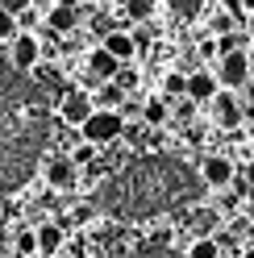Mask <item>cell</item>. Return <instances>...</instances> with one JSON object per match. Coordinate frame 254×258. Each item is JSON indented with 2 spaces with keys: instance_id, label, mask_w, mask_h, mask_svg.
<instances>
[{
  "instance_id": "6da1fadb",
  "label": "cell",
  "mask_w": 254,
  "mask_h": 258,
  "mask_svg": "<svg viewBox=\"0 0 254 258\" xmlns=\"http://www.w3.org/2000/svg\"><path fill=\"white\" fill-rule=\"evenodd\" d=\"M183 183H179V167L167 163V158H146L121 175V179L108 187L104 204H113V213H130V217H146L158 213L163 204L179 200Z\"/></svg>"
},
{
  "instance_id": "7a4b0ae2",
  "label": "cell",
  "mask_w": 254,
  "mask_h": 258,
  "mask_svg": "<svg viewBox=\"0 0 254 258\" xmlns=\"http://www.w3.org/2000/svg\"><path fill=\"white\" fill-rule=\"evenodd\" d=\"M125 129V117L117 108H92V117L79 125V134H84V142H92V146H108V142H117Z\"/></svg>"
},
{
  "instance_id": "3957f363",
  "label": "cell",
  "mask_w": 254,
  "mask_h": 258,
  "mask_svg": "<svg viewBox=\"0 0 254 258\" xmlns=\"http://www.w3.org/2000/svg\"><path fill=\"white\" fill-rule=\"evenodd\" d=\"M217 84L221 88H246V79H250V58H246V50H229V54H221L217 58Z\"/></svg>"
},
{
  "instance_id": "277c9868",
  "label": "cell",
  "mask_w": 254,
  "mask_h": 258,
  "mask_svg": "<svg viewBox=\"0 0 254 258\" xmlns=\"http://www.w3.org/2000/svg\"><path fill=\"white\" fill-rule=\"evenodd\" d=\"M92 108H96V100H92L84 88H71V92H62V100H58V117L79 129V125L92 117Z\"/></svg>"
},
{
  "instance_id": "5b68a950",
  "label": "cell",
  "mask_w": 254,
  "mask_h": 258,
  "mask_svg": "<svg viewBox=\"0 0 254 258\" xmlns=\"http://www.w3.org/2000/svg\"><path fill=\"white\" fill-rule=\"evenodd\" d=\"M209 104H213V117H217V125H221V129H237V125L246 121V104L237 100L229 88H225V92H217Z\"/></svg>"
},
{
  "instance_id": "8992f818",
  "label": "cell",
  "mask_w": 254,
  "mask_h": 258,
  "mask_svg": "<svg viewBox=\"0 0 254 258\" xmlns=\"http://www.w3.org/2000/svg\"><path fill=\"white\" fill-rule=\"evenodd\" d=\"M9 62H13V71H34L42 62V42L34 34H17L13 38V50H9Z\"/></svg>"
},
{
  "instance_id": "52a82bcc",
  "label": "cell",
  "mask_w": 254,
  "mask_h": 258,
  "mask_svg": "<svg viewBox=\"0 0 254 258\" xmlns=\"http://www.w3.org/2000/svg\"><path fill=\"white\" fill-rule=\"evenodd\" d=\"M46 183H50L54 191H71L79 183V167L71 163V154H58L46 163Z\"/></svg>"
},
{
  "instance_id": "ba28073f",
  "label": "cell",
  "mask_w": 254,
  "mask_h": 258,
  "mask_svg": "<svg viewBox=\"0 0 254 258\" xmlns=\"http://www.w3.org/2000/svg\"><path fill=\"white\" fill-rule=\"evenodd\" d=\"M233 175H237V167L229 163L225 154H209V158L200 163V179L209 183V187H229Z\"/></svg>"
},
{
  "instance_id": "9c48e42d",
  "label": "cell",
  "mask_w": 254,
  "mask_h": 258,
  "mask_svg": "<svg viewBox=\"0 0 254 258\" xmlns=\"http://www.w3.org/2000/svg\"><path fill=\"white\" fill-rule=\"evenodd\" d=\"M100 46H104V50L113 54L117 62H130V58L138 54V42H134V34H130V29H108Z\"/></svg>"
},
{
  "instance_id": "30bf717a",
  "label": "cell",
  "mask_w": 254,
  "mask_h": 258,
  "mask_svg": "<svg viewBox=\"0 0 254 258\" xmlns=\"http://www.w3.org/2000/svg\"><path fill=\"white\" fill-rule=\"evenodd\" d=\"M217 92H221V84H217V75H213V71H192V75H187V100L209 104Z\"/></svg>"
},
{
  "instance_id": "8fae6325",
  "label": "cell",
  "mask_w": 254,
  "mask_h": 258,
  "mask_svg": "<svg viewBox=\"0 0 254 258\" xmlns=\"http://www.w3.org/2000/svg\"><path fill=\"white\" fill-rule=\"evenodd\" d=\"M38 254L42 258H54V254H62V241H67V237H62V225L58 221H46V225H38Z\"/></svg>"
},
{
  "instance_id": "7c38bea8",
  "label": "cell",
  "mask_w": 254,
  "mask_h": 258,
  "mask_svg": "<svg viewBox=\"0 0 254 258\" xmlns=\"http://www.w3.org/2000/svg\"><path fill=\"white\" fill-rule=\"evenodd\" d=\"M117 67H121V62L108 54L104 46H96V50L88 54V75H92V79H100V84H108V79L117 75Z\"/></svg>"
},
{
  "instance_id": "4fadbf2b",
  "label": "cell",
  "mask_w": 254,
  "mask_h": 258,
  "mask_svg": "<svg viewBox=\"0 0 254 258\" xmlns=\"http://www.w3.org/2000/svg\"><path fill=\"white\" fill-rule=\"evenodd\" d=\"M75 5H54L50 13H46V25H50V34H71L75 29Z\"/></svg>"
},
{
  "instance_id": "5bb4252c",
  "label": "cell",
  "mask_w": 254,
  "mask_h": 258,
  "mask_svg": "<svg viewBox=\"0 0 254 258\" xmlns=\"http://www.w3.org/2000/svg\"><path fill=\"white\" fill-rule=\"evenodd\" d=\"M142 121H146V125H167L171 121V104L163 100V96L146 100V104H142Z\"/></svg>"
},
{
  "instance_id": "9a60e30c",
  "label": "cell",
  "mask_w": 254,
  "mask_h": 258,
  "mask_svg": "<svg viewBox=\"0 0 254 258\" xmlns=\"http://www.w3.org/2000/svg\"><path fill=\"white\" fill-rule=\"evenodd\" d=\"M217 221H221V213H217V208H209V204H204V208H196V213L187 217V225H192V229H196V237H213L209 229H213Z\"/></svg>"
},
{
  "instance_id": "2e32d148",
  "label": "cell",
  "mask_w": 254,
  "mask_h": 258,
  "mask_svg": "<svg viewBox=\"0 0 254 258\" xmlns=\"http://www.w3.org/2000/svg\"><path fill=\"white\" fill-rule=\"evenodd\" d=\"M150 13H154V0H125V25L150 21Z\"/></svg>"
},
{
  "instance_id": "e0dca14e",
  "label": "cell",
  "mask_w": 254,
  "mask_h": 258,
  "mask_svg": "<svg viewBox=\"0 0 254 258\" xmlns=\"http://www.w3.org/2000/svg\"><path fill=\"white\" fill-rule=\"evenodd\" d=\"M187 258H221V241L217 237H192Z\"/></svg>"
},
{
  "instance_id": "ac0fdd59",
  "label": "cell",
  "mask_w": 254,
  "mask_h": 258,
  "mask_svg": "<svg viewBox=\"0 0 254 258\" xmlns=\"http://www.w3.org/2000/svg\"><path fill=\"white\" fill-rule=\"evenodd\" d=\"M167 9L175 13V17H183V21H192V17H200L204 0H167Z\"/></svg>"
},
{
  "instance_id": "d6986e66",
  "label": "cell",
  "mask_w": 254,
  "mask_h": 258,
  "mask_svg": "<svg viewBox=\"0 0 254 258\" xmlns=\"http://www.w3.org/2000/svg\"><path fill=\"white\" fill-rule=\"evenodd\" d=\"M21 29H17V13H9V9H0V42H13Z\"/></svg>"
},
{
  "instance_id": "ffe728a7",
  "label": "cell",
  "mask_w": 254,
  "mask_h": 258,
  "mask_svg": "<svg viewBox=\"0 0 254 258\" xmlns=\"http://www.w3.org/2000/svg\"><path fill=\"white\" fill-rule=\"evenodd\" d=\"M163 92H167V96H187V75H183V71H171V75L163 79Z\"/></svg>"
},
{
  "instance_id": "44dd1931",
  "label": "cell",
  "mask_w": 254,
  "mask_h": 258,
  "mask_svg": "<svg viewBox=\"0 0 254 258\" xmlns=\"http://www.w3.org/2000/svg\"><path fill=\"white\" fill-rule=\"evenodd\" d=\"M96 150H100V146L84 142V146H75V150H71V163H75V167H92V163H96Z\"/></svg>"
},
{
  "instance_id": "7402d4cb",
  "label": "cell",
  "mask_w": 254,
  "mask_h": 258,
  "mask_svg": "<svg viewBox=\"0 0 254 258\" xmlns=\"http://www.w3.org/2000/svg\"><path fill=\"white\" fill-rule=\"evenodd\" d=\"M113 84H117L121 92H130V88L138 84V71L130 67V62H121V67H117V75H113Z\"/></svg>"
},
{
  "instance_id": "603a6c76",
  "label": "cell",
  "mask_w": 254,
  "mask_h": 258,
  "mask_svg": "<svg viewBox=\"0 0 254 258\" xmlns=\"http://www.w3.org/2000/svg\"><path fill=\"white\" fill-rule=\"evenodd\" d=\"M17 254H38V233L34 229H21L17 233Z\"/></svg>"
},
{
  "instance_id": "cb8c5ba5",
  "label": "cell",
  "mask_w": 254,
  "mask_h": 258,
  "mask_svg": "<svg viewBox=\"0 0 254 258\" xmlns=\"http://www.w3.org/2000/svg\"><path fill=\"white\" fill-rule=\"evenodd\" d=\"M100 104H104V108H113V104H125V92L113 84V79H108V88L100 92Z\"/></svg>"
},
{
  "instance_id": "d4e9b609",
  "label": "cell",
  "mask_w": 254,
  "mask_h": 258,
  "mask_svg": "<svg viewBox=\"0 0 254 258\" xmlns=\"http://www.w3.org/2000/svg\"><path fill=\"white\" fill-rule=\"evenodd\" d=\"M29 5H34V0H0V9H9V13H29Z\"/></svg>"
},
{
  "instance_id": "484cf974",
  "label": "cell",
  "mask_w": 254,
  "mask_h": 258,
  "mask_svg": "<svg viewBox=\"0 0 254 258\" xmlns=\"http://www.w3.org/2000/svg\"><path fill=\"white\" fill-rule=\"evenodd\" d=\"M221 9H225L229 13V17L237 21V17H242V0H221Z\"/></svg>"
},
{
  "instance_id": "4316f807",
  "label": "cell",
  "mask_w": 254,
  "mask_h": 258,
  "mask_svg": "<svg viewBox=\"0 0 254 258\" xmlns=\"http://www.w3.org/2000/svg\"><path fill=\"white\" fill-rule=\"evenodd\" d=\"M242 21H246V38L254 42V13H246V17H242Z\"/></svg>"
},
{
  "instance_id": "83f0119b",
  "label": "cell",
  "mask_w": 254,
  "mask_h": 258,
  "mask_svg": "<svg viewBox=\"0 0 254 258\" xmlns=\"http://www.w3.org/2000/svg\"><path fill=\"white\" fill-rule=\"evenodd\" d=\"M246 13H254V0H242V17H246Z\"/></svg>"
},
{
  "instance_id": "f1b7e54d",
  "label": "cell",
  "mask_w": 254,
  "mask_h": 258,
  "mask_svg": "<svg viewBox=\"0 0 254 258\" xmlns=\"http://www.w3.org/2000/svg\"><path fill=\"white\" fill-rule=\"evenodd\" d=\"M246 183H250V187H254V163H250V167H246Z\"/></svg>"
},
{
  "instance_id": "f546056e",
  "label": "cell",
  "mask_w": 254,
  "mask_h": 258,
  "mask_svg": "<svg viewBox=\"0 0 254 258\" xmlns=\"http://www.w3.org/2000/svg\"><path fill=\"white\" fill-rule=\"evenodd\" d=\"M246 58H250V75H254V46H250V50H246Z\"/></svg>"
},
{
  "instance_id": "4dcf8cb0",
  "label": "cell",
  "mask_w": 254,
  "mask_h": 258,
  "mask_svg": "<svg viewBox=\"0 0 254 258\" xmlns=\"http://www.w3.org/2000/svg\"><path fill=\"white\" fill-rule=\"evenodd\" d=\"M242 258H254V246H250V250H246V254H242Z\"/></svg>"
},
{
  "instance_id": "1f68e13d",
  "label": "cell",
  "mask_w": 254,
  "mask_h": 258,
  "mask_svg": "<svg viewBox=\"0 0 254 258\" xmlns=\"http://www.w3.org/2000/svg\"><path fill=\"white\" fill-rule=\"evenodd\" d=\"M54 258H75V254H54Z\"/></svg>"
}]
</instances>
